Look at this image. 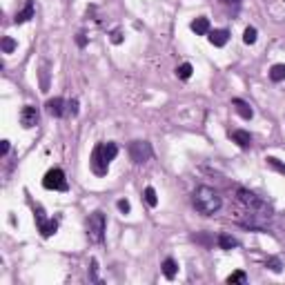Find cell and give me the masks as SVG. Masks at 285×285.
Returning <instances> with one entry per match:
<instances>
[{
	"mask_svg": "<svg viewBox=\"0 0 285 285\" xmlns=\"http://www.w3.org/2000/svg\"><path fill=\"white\" fill-rule=\"evenodd\" d=\"M192 203H194V208H196L203 216H212V214H216V212L221 210L223 200H221V196H219V192H216V189H212L208 185H200V187L194 189Z\"/></svg>",
	"mask_w": 285,
	"mask_h": 285,
	"instance_id": "obj_1",
	"label": "cell"
},
{
	"mask_svg": "<svg viewBox=\"0 0 285 285\" xmlns=\"http://www.w3.org/2000/svg\"><path fill=\"white\" fill-rule=\"evenodd\" d=\"M118 147L114 143H98L92 149V158H89V167L96 176H105L109 172V163L116 158Z\"/></svg>",
	"mask_w": 285,
	"mask_h": 285,
	"instance_id": "obj_2",
	"label": "cell"
},
{
	"mask_svg": "<svg viewBox=\"0 0 285 285\" xmlns=\"http://www.w3.org/2000/svg\"><path fill=\"white\" fill-rule=\"evenodd\" d=\"M236 198H238V203H241L243 208L250 212V216H259L261 221H267V219H270V216H272L270 205H267L263 198H259V196H256V194L248 192V189L238 187V189H236Z\"/></svg>",
	"mask_w": 285,
	"mask_h": 285,
	"instance_id": "obj_3",
	"label": "cell"
},
{
	"mask_svg": "<svg viewBox=\"0 0 285 285\" xmlns=\"http://www.w3.org/2000/svg\"><path fill=\"white\" fill-rule=\"evenodd\" d=\"M105 227H107L105 214L103 212H94L87 219V238L92 243H103L105 241Z\"/></svg>",
	"mask_w": 285,
	"mask_h": 285,
	"instance_id": "obj_4",
	"label": "cell"
},
{
	"mask_svg": "<svg viewBox=\"0 0 285 285\" xmlns=\"http://www.w3.org/2000/svg\"><path fill=\"white\" fill-rule=\"evenodd\" d=\"M43 187L45 189H54V192H67V178H65V172L60 167H54L49 170L43 178Z\"/></svg>",
	"mask_w": 285,
	"mask_h": 285,
	"instance_id": "obj_5",
	"label": "cell"
},
{
	"mask_svg": "<svg viewBox=\"0 0 285 285\" xmlns=\"http://www.w3.org/2000/svg\"><path fill=\"white\" fill-rule=\"evenodd\" d=\"M152 145H149L147 141H134L130 145V158L134 160L136 165H143L147 163L149 158H152Z\"/></svg>",
	"mask_w": 285,
	"mask_h": 285,
	"instance_id": "obj_6",
	"label": "cell"
},
{
	"mask_svg": "<svg viewBox=\"0 0 285 285\" xmlns=\"http://www.w3.org/2000/svg\"><path fill=\"white\" fill-rule=\"evenodd\" d=\"M36 225H38V232H40L45 238H49L52 234H56V230H58V221L47 219V216H45V212H43V208L36 210Z\"/></svg>",
	"mask_w": 285,
	"mask_h": 285,
	"instance_id": "obj_7",
	"label": "cell"
},
{
	"mask_svg": "<svg viewBox=\"0 0 285 285\" xmlns=\"http://www.w3.org/2000/svg\"><path fill=\"white\" fill-rule=\"evenodd\" d=\"M20 125L25 127V130H31V127L38 125V109L31 107V105H27V107L20 109Z\"/></svg>",
	"mask_w": 285,
	"mask_h": 285,
	"instance_id": "obj_8",
	"label": "cell"
},
{
	"mask_svg": "<svg viewBox=\"0 0 285 285\" xmlns=\"http://www.w3.org/2000/svg\"><path fill=\"white\" fill-rule=\"evenodd\" d=\"M45 107H47V114H49V116H54V118H60V116L65 114V100L60 98V96L49 98Z\"/></svg>",
	"mask_w": 285,
	"mask_h": 285,
	"instance_id": "obj_9",
	"label": "cell"
},
{
	"mask_svg": "<svg viewBox=\"0 0 285 285\" xmlns=\"http://www.w3.org/2000/svg\"><path fill=\"white\" fill-rule=\"evenodd\" d=\"M232 107L236 109V114L241 116V118H245V120H250L254 116V109L250 107V103H245L243 98H232Z\"/></svg>",
	"mask_w": 285,
	"mask_h": 285,
	"instance_id": "obj_10",
	"label": "cell"
},
{
	"mask_svg": "<svg viewBox=\"0 0 285 285\" xmlns=\"http://www.w3.org/2000/svg\"><path fill=\"white\" fill-rule=\"evenodd\" d=\"M208 38H210V43L214 45V47H225L227 40H230V31H227V29H214V31H212L210 29Z\"/></svg>",
	"mask_w": 285,
	"mask_h": 285,
	"instance_id": "obj_11",
	"label": "cell"
},
{
	"mask_svg": "<svg viewBox=\"0 0 285 285\" xmlns=\"http://www.w3.org/2000/svg\"><path fill=\"white\" fill-rule=\"evenodd\" d=\"M230 136H232V141L243 149H248L250 145H252V136H250V132H245V130H234V132H230Z\"/></svg>",
	"mask_w": 285,
	"mask_h": 285,
	"instance_id": "obj_12",
	"label": "cell"
},
{
	"mask_svg": "<svg viewBox=\"0 0 285 285\" xmlns=\"http://www.w3.org/2000/svg\"><path fill=\"white\" fill-rule=\"evenodd\" d=\"M192 31L196 33V36H208L210 33V20L205 18V16H198L196 20H192Z\"/></svg>",
	"mask_w": 285,
	"mask_h": 285,
	"instance_id": "obj_13",
	"label": "cell"
},
{
	"mask_svg": "<svg viewBox=\"0 0 285 285\" xmlns=\"http://www.w3.org/2000/svg\"><path fill=\"white\" fill-rule=\"evenodd\" d=\"M31 18H33V0H27V5L22 7V11L16 14L14 22H16V25H22V22H27V20H31Z\"/></svg>",
	"mask_w": 285,
	"mask_h": 285,
	"instance_id": "obj_14",
	"label": "cell"
},
{
	"mask_svg": "<svg viewBox=\"0 0 285 285\" xmlns=\"http://www.w3.org/2000/svg\"><path fill=\"white\" fill-rule=\"evenodd\" d=\"M219 248L221 250H234V248H238V241L232 236V234H219Z\"/></svg>",
	"mask_w": 285,
	"mask_h": 285,
	"instance_id": "obj_15",
	"label": "cell"
},
{
	"mask_svg": "<svg viewBox=\"0 0 285 285\" xmlns=\"http://www.w3.org/2000/svg\"><path fill=\"white\" fill-rule=\"evenodd\" d=\"M160 267H163V274H165V278H170V281L178 274V265H176V261H174V259H165V261H163V265H160Z\"/></svg>",
	"mask_w": 285,
	"mask_h": 285,
	"instance_id": "obj_16",
	"label": "cell"
},
{
	"mask_svg": "<svg viewBox=\"0 0 285 285\" xmlns=\"http://www.w3.org/2000/svg\"><path fill=\"white\" fill-rule=\"evenodd\" d=\"M270 78L274 83H281V80H285V65H272V69H270Z\"/></svg>",
	"mask_w": 285,
	"mask_h": 285,
	"instance_id": "obj_17",
	"label": "cell"
},
{
	"mask_svg": "<svg viewBox=\"0 0 285 285\" xmlns=\"http://www.w3.org/2000/svg\"><path fill=\"white\" fill-rule=\"evenodd\" d=\"M192 71H194V67L189 65V63H183V65L176 67V76L181 78V80H187V78H192Z\"/></svg>",
	"mask_w": 285,
	"mask_h": 285,
	"instance_id": "obj_18",
	"label": "cell"
},
{
	"mask_svg": "<svg viewBox=\"0 0 285 285\" xmlns=\"http://www.w3.org/2000/svg\"><path fill=\"white\" fill-rule=\"evenodd\" d=\"M143 196H145V203H147L149 208H156V205H158V196H156V189L154 187H145Z\"/></svg>",
	"mask_w": 285,
	"mask_h": 285,
	"instance_id": "obj_19",
	"label": "cell"
},
{
	"mask_svg": "<svg viewBox=\"0 0 285 285\" xmlns=\"http://www.w3.org/2000/svg\"><path fill=\"white\" fill-rule=\"evenodd\" d=\"M265 165H267V167H272L274 172H278V174H283V176H285V163H281V160L274 158V156H267V158H265Z\"/></svg>",
	"mask_w": 285,
	"mask_h": 285,
	"instance_id": "obj_20",
	"label": "cell"
},
{
	"mask_svg": "<svg viewBox=\"0 0 285 285\" xmlns=\"http://www.w3.org/2000/svg\"><path fill=\"white\" fill-rule=\"evenodd\" d=\"M0 47H3V54H11L16 47H18V43H16L14 38L5 36V38H3V43H0Z\"/></svg>",
	"mask_w": 285,
	"mask_h": 285,
	"instance_id": "obj_21",
	"label": "cell"
},
{
	"mask_svg": "<svg viewBox=\"0 0 285 285\" xmlns=\"http://www.w3.org/2000/svg\"><path fill=\"white\" fill-rule=\"evenodd\" d=\"M227 283H230V285H234V283H241V285H243V283H248V274L238 270V272H234V274L227 276Z\"/></svg>",
	"mask_w": 285,
	"mask_h": 285,
	"instance_id": "obj_22",
	"label": "cell"
},
{
	"mask_svg": "<svg viewBox=\"0 0 285 285\" xmlns=\"http://www.w3.org/2000/svg\"><path fill=\"white\" fill-rule=\"evenodd\" d=\"M243 43H245V45H254V43H256V29H254V27H248V29H245Z\"/></svg>",
	"mask_w": 285,
	"mask_h": 285,
	"instance_id": "obj_23",
	"label": "cell"
},
{
	"mask_svg": "<svg viewBox=\"0 0 285 285\" xmlns=\"http://www.w3.org/2000/svg\"><path fill=\"white\" fill-rule=\"evenodd\" d=\"M116 205H118V210L123 212V214H130L132 205H130V200H127V198H120V200H118V203H116Z\"/></svg>",
	"mask_w": 285,
	"mask_h": 285,
	"instance_id": "obj_24",
	"label": "cell"
},
{
	"mask_svg": "<svg viewBox=\"0 0 285 285\" xmlns=\"http://www.w3.org/2000/svg\"><path fill=\"white\" fill-rule=\"evenodd\" d=\"M267 267L278 274V272H281V261H278V259H267Z\"/></svg>",
	"mask_w": 285,
	"mask_h": 285,
	"instance_id": "obj_25",
	"label": "cell"
},
{
	"mask_svg": "<svg viewBox=\"0 0 285 285\" xmlns=\"http://www.w3.org/2000/svg\"><path fill=\"white\" fill-rule=\"evenodd\" d=\"M49 71H47V67H43V71H40V85H43V89H47L49 87Z\"/></svg>",
	"mask_w": 285,
	"mask_h": 285,
	"instance_id": "obj_26",
	"label": "cell"
},
{
	"mask_svg": "<svg viewBox=\"0 0 285 285\" xmlns=\"http://www.w3.org/2000/svg\"><path fill=\"white\" fill-rule=\"evenodd\" d=\"M96 272H98V261H96V259H92V270H89V278H92V281H98Z\"/></svg>",
	"mask_w": 285,
	"mask_h": 285,
	"instance_id": "obj_27",
	"label": "cell"
},
{
	"mask_svg": "<svg viewBox=\"0 0 285 285\" xmlns=\"http://www.w3.org/2000/svg\"><path fill=\"white\" fill-rule=\"evenodd\" d=\"M111 43H114V45H120V43H123V33H120V31H114V33H111Z\"/></svg>",
	"mask_w": 285,
	"mask_h": 285,
	"instance_id": "obj_28",
	"label": "cell"
},
{
	"mask_svg": "<svg viewBox=\"0 0 285 285\" xmlns=\"http://www.w3.org/2000/svg\"><path fill=\"white\" fill-rule=\"evenodd\" d=\"M76 43L80 45V47H85L87 45V38H85V33H78V38H76Z\"/></svg>",
	"mask_w": 285,
	"mask_h": 285,
	"instance_id": "obj_29",
	"label": "cell"
},
{
	"mask_svg": "<svg viewBox=\"0 0 285 285\" xmlns=\"http://www.w3.org/2000/svg\"><path fill=\"white\" fill-rule=\"evenodd\" d=\"M7 152H9V141H3V147H0V154H3V156H7Z\"/></svg>",
	"mask_w": 285,
	"mask_h": 285,
	"instance_id": "obj_30",
	"label": "cell"
},
{
	"mask_svg": "<svg viewBox=\"0 0 285 285\" xmlns=\"http://www.w3.org/2000/svg\"><path fill=\"white\" fill-rule=\"evenodd\" d=\"M69 111L71 114H78V100H71L69 103Z\"/></svg>",
	"mask_w": 285,
	"mask_h": 285,
	"instance_id": "obj_31",
	"label": "cell"
},
{
	"mask_svg": "<svg viewBox=\"0 0 285 285\" xmlns=\"http://www.w3.org/2000/svg\"><path fill=\"white\" fill-rule=\"evenodd\" d=\"M223 3H227V5H238L241 0H223Z\"/></svg>",
	"mask_w": 285,
	"mask_h": 285,
	"instance_id": "obj_32",
	"label": "cell"
}]
</instances>
